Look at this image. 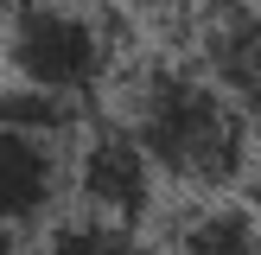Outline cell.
I'll return each instance as SVG.
<instances>
[{
  "instance_id": "cell-1",
  "label": "cell",
  "mask_w": 261,
  "mask_h": 255,
  "mask_svg": "<svg viewBox=\"0 0 261 255\" xmlns=\"http://www.w3.org/2000/svg\"><path fill=\"white\" fill-rule=\"evenodd\" d=\"M121 121L160 178L191 198H229L255 172V121L236 89L204 70V58L140 64L121 89Z\"/></svg>"
},
{
  "instance_id": "cell-2",
  "label": "cell",
  "mask_w": 261,
  "mask_h": 255,
  "mask_svg": "<svg viewBox=\"0 0 261 255\" xmlns=\"http://www.w3.org/2000/svg\"><path fill=\"white\" fill-rule=\"evenodd\" d=\"M0 76L70 109H96L121 76V38L89 0H32L0 26Z\"/></svg>"
},
{
  "instance_id": "cell-3",
  "label": "cell",
  "mask_w": 261,
  "mask_h": 255,
  "mask_svg": "<svg viewBox=\"0 0 261 255\" xmlns=\"http://www.w3.org/2000/svg\"><path fill=\"white\" fill-rule=\"evenodd\" d=\"M76 140L0 121V223L7 230L38 242L58 217L76 211Z\"/></svg>"
},
{
  "instance_id": "cell-4",
  "label": "cell",
  "mask_w": 261,
  "mask_h": 255,
  "mask_svg": "<svg viewBox=\"0 0 261 255\" xmlns=\"http://www.w3.org/2000/svg\"><path fill=\"white\" fill-rule=\"evenodd\" d=\"M153 204H160V166L127 134V121H89L76 140V211L140 230Z\"/></svg>"
},
{
  "instance_id": "cell-5",
  "label": "cell",
  "mask_w": 261,
  "mask_h": 255,
  "mask_svg": "<svg viewBox=\"0 0 261 255\" xmlns=\"http://www.w3.org/2000/svg\"><path fill=\"white\" fill-rule=\"evenodd\" d=\"M166 255H261V204L204 198L198 211L172 230Z\"/></svg>"
},
{
  "instance_id": "cell-6",
  "label": "cell",
  "mask_w": 261,
  "mask_h": 255,
  "mask_svg": "<svg viewBox=\"0 0 261 255\" xmlns=\"http://www.w3.org/2000/svg\"><path fill=\"white\" fill-rule=\"evenodd\" d=\"M32 255H166L153 249L140 230L127 223H109V217H89V211H70L32 242Z\"/></svg>"
},
{
  "instance_id": "cell-7",
  "label": "cell",
  "mask_w": 261,
  "mask_h": 255,
  "mask_svg": "<svg viewBox=\"0 0 261 255\" xmlns=\"http://www.w3.org/2000/svg\"><path fill=\"white\" fill-rule=\"evenodd\" d=\"M140 7H160V13H204V7H229V0H140Z\"/></svg>"
},
{
  "instance_id": "cell-8",
  "label": "cell",
  "mask_w": 261,
  "mask_h": 255,
  "mask_svg": "<svg viewBox=\"0 0 261 255\" xmlns=\"http://www.w3.org/2000/svg\"><path fill=\"white\" fill-rule=\"evenodd\" d=\"M0 255H32V236H19V230L0 223Z\"/></svg>"
}]
</instances>
